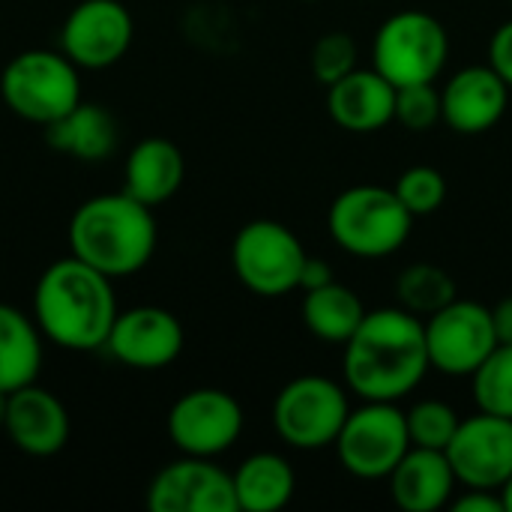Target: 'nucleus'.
Wrapping results in <instances>:
<instances>
[{
  "mask_svg": "<svg viewBox=\"0 0 512 512\" xmlns=\"http://www.w3.org/2000/svg\"><path fill=\"white\" fill-rule=\"evenodd\" d=\"M345 384L363 402H399L414 393L429 363L426 327L408 309L366 312L363 324L345 342Z\"/></svg>",
  "mask_w": 512,
  "mask_h": 512,
  "instance_id": "nucleus-1",
  "label": "nucleus"
},
{
  "mask_svg": "<svg viewBox=\"0 0 512 512\" xmlns=\"http://www.w3.org/2000/svg\"><path fill=\"white\" fill-rule=\"evenodd\" d=\"M114 279L66 255L42 270L33 288V321L45 342L63 351H99L117 318Z\"/></svg>",
  "mask_w": 512,
  "mask_h": 512,
  "instance_id": "nucleus-2",
  "label": "nucleus"
},
{
  "mask_svg": "<svg viewBox=\"0 0 512 512\" xmlns=\"http://www.w3.org/2000/svg\"><path fill=\"white\" fill-rule=\"evenodd\" d=\"M66 234L72 255L111 279H126L144 270L159 243L153 207L123 189L78 204Z\"/></svg>",
  "mask_w": 512,
  "mask_h": 512,
  "instance_id": "nucleus-3",
  "label": "nucleus"
},
{
  "mask_svg": "<svg viewBox=\"0 0 512 512\" xmlns=\"http://www.w3.org/2000/svg\"><path fill=\"white\" fill-rule=\"evenodd\" d=\"M330 237L354 258L378 261L405 246L414 228L411 210L387 186H351L339 192L327 213Z\"/></svg>",
  "mask_w": 512,
  "mask_h": 512,
  "instance_id": "nucleus-4",
  "label": "nucleus"
},
{
  "mask_svg": "<svg viewBox=\"0 0 512 512\" xmlns=\"http://www.w3.org/2000/svg\"><path fill=\"white\" fill-rule=\"evenodd\" d=\"M0 96L15 117L48 126L81 102V75L63 51L27 48L6 63Z\"/></svg>",
  "mask_w": 512,
  "mask_h": 512,
  "instance_id": "nucleus-5",
  "label": "nucleus"
},
{
  "mask_svg": "<svg viewBox=\"0 0 512 512\" xmlns=\"http://www.w3.org/2000/svg\"><path fill=\"white\" fill-rule=\"evenodd\" d=\"M375 69L393 84H429L435 81L450 57V36L447 27L423 9H405L390 15L372 45Z\"/></svg>",
  "mask_w": 512,
  "mask_h": 512,
  "instance_id": "nucleus-6",
  "label": "nucleus"
},
{
  "mask_svg": "<svg viewBox=\"0 0 512 512\" xmlns=\"http://www.w3.org/2000/svg\"><path fill=\"white\" fill-rule=\"evenodd\" d=\"M306 258L300 237L276 219L246 222L231 243L234 276L258 297H282L300 288Z\"/></svg>",
  "mask_w": 512,
  "mask_h": 512,
  "instance_id": "nucleus-7",
  "label": "nucleus"
},
{
  "mask_svg": "<svg viewBox=\"0 0 512 512\" xmlns=\"http://www.w3.org/2000/svg\"><path fill=\"white\" fill-rule=\"evenodd\" d=\"M351 414L345 390L324 375H300L288 381L273 402V429L294 450L333 447Z\"/></svg>",
  "mask_w": 512,
  "mask_h": 512,
  "instance_id": "nucleus-8",
  "label": "nucleus"
},
{
  "mask_svg": "<svg viewBox=\"0 0 512 512\" xmlns=\"http://www.w3.org/2000/svg\"><path fill=\"white\" fill-rule=\"evenodd\" d=\"M333 447L342 468L357 480H387L411 450L405 411L396 402H366L348 414Z\"/></svg>",
  "mask_w": 512,
  "mask_h": 512,
  "instance_id": "nucleus-9",
  "label": "nucleus"
},
{
  "mask_svg": "<svg viewBox=\"0 0 512 512\" xmlns=\"http://www.w3.org/2000/svg\"><path fill=\"white\" fill-rule=\"evenodd\" d=\"M426 348L432 369L450 378H471L480 363L498 348L492 309L477 300H453L429 315Z\"/></svg>",
  "mask_w": 512,
  "mask_h": 512,
  "instance_id": "nucleus-10",
  "label": "nucleus"
},
{
  "mask_svg": "<svg viewBox=\"0 0 512 512\" xmlns=\"http://www.w3.org/2000/svg\"><path fill=\"white\" fill-rule=\"evenodd\" d=\"M165 429L183 456L216 459L240 441L243 408L231 393L219 387H198L171 405Z\"/></svg>",
  "mask_w": 512,
  "mask_h": 512,
  "instance_id": "nucleus-11",
  "label": "nucleus"
},
{
  "mask_svg": "<svg viewBox=\"0 0 512 512\" xmlns=\"http://www.w3.org/2000/svg\"><path fill=\"white\" fill-rule=\"evenodd\" d=\"M135 21L120 0H81L60 27V51L78 69H108L132 45Z\"/></svg>",
  "mask_w": 512,
  "mask_h": 512,
  "instance_id": "nucleus-12",
  "label": "nucleus"
},
{
  "mask_svg": "<svg viewBox=\"0 0 512 512\" xmlns=\"http://www.w3.org/2000/svg\"><path fill=\"white\" fill-rule=\"evenodd\" d=\"M444 453L465 489L501 492L512 477V420L480 411L459 423Z\"/></svg>",
  "mask_w": 512,
  "mask_h": 512,
  "instance_id": "nucleus-13",
  "label": "nucleus"
},
{
  "mask_svg": "<svg viewBox=\"0 0 512 512\" xmlns=\"http://www.w3.org/2000/svg\"><path fill=\"white\" fill-rule=\"evenodd\" d=\"M150 512H237L234 477L213 459L183 456L165 465L147 486Z\"/></svg>",
  "mask_w": 512,
  "mask_h": 512,
  "instance_id": "nucleus-14",
  "label": "nucleus"
},
{
  "mask_svg": "<svg viewBox=\"0 0 512 512\" xmlns=\"http://www.w3.org/2000/svg\"><path fill=\"white\" fill-rule=\"evenodd\" d=\"M186 345L183 324L177 321L174 312L162 306H132L117 312L111 333L105 339V351L141 372H156L171 366Z\"/></svg>",
  "mask_w": 512,
  "mask_h": 512,
  "instance_id": "nucleus-15",
  "label": "nucleus"
},
{
  "mask_svg": "<svg viewBox=\"0 0 512 512\" xmlns=\"http://www.w3.org/2000/svg\"><path fill=\"white\" fill-rule=\"evenodd\" d=\"M3 432L15 450L36 459H48L69 444L72 420L66 405L51 390L39 384H27L9 393Z\"/></svg>",
  "mask_w": 512,
  "mask_h": 512,
  "instance_id": "nucleus-16",
  "label": "nucleus"
},
{
  "mask_svg": "<svg viewBox=\"0 0 512 512\" xmlns=\"http://www.w3.org/2000/svg\"><path fill=\"white\" fill-rule=\"evenodd\" d=\"M510 105V87L486 66H468L456 72L441 90L444 123L459 135H483L501 123Z\"/></svg>",
  "mask_w": 512,
  "mask_h": 512,
  "instance_id": "nucleus-17",
  "label": "nucleus"
},
{
  "mask_svg": "<svg viewBox=\"0 0 512 512\" xmlns=\"http://www.w3.org/2000/svg\"><path fill=\"white\" fill-rule=\"evenodd\" d=\"M327 111L348 132H378L396 120V87L375 66L354 69L327 87Z\"/></svg>",
  "mask_w": 512,
  "mask_h": 512,
  "instance_id": "nucleus-18",
  "label": "nucleus"
},
{
  "mask_svg": "<svg viewBox=\"0 0 512 512\" xmlns=\"http://www.w3.org/2000/svg\"><path fill=\"white\" fill-rule=\"evenodd\" d=\"M387 480L393 504L405 512H435L447 507L459 483L447 453L426 447H411Z\"/></svg>",
  "mask_w": 512,
  "mask_h": 512,
  "instance_id": "nucleus-19",
  "label": "nucleus"
},
{
  "mask_svg": "<svg viewBox=\"0 0 512 512\" xmlns=\"http://www.w3.org/2000/svg\"><path fill=\"white\" fill-rule=\"evenodd\" d=\"M186 177V159L180 147L168 138H144L138 141L123 165V192L138 198L147 207H159L171 201Z\"/></svg>",
  "mask_w": 512,
  "mask_h": 512,
  "instance_id": "nucleus-20",
  "label": "nucleus"
},
{
  "mask_svg": "<svg viewBox=\"0 0 512 512\" xmlns=\"http://www.w3.org/2000/svg\"><path fill=\"white\" fill-rule=\"evenodd\" d=\"M42 132H45V144L54 153L72 156L78 162H102L117 150L120 141L114 114L84 99L69 114L42 126Z\"/></svg>",
  "mask_w": 512,
  "mask_h": 512,
  "instance_id": "nucleus-21",
  "label": "nucleus"
},
{
  "mask_svg": "<svg viewBox=\"0 0 512 512\" xmlns=\"http://www.w3.org/2000/svg\"><path fill=\"white\" fill-rule=\"evenodd\" d=\"M45 336L33 315L0 303V390L12 393L27 384H36L42 357H45Z\"/></svg>",
  "mask_w": 512,
  "mask_h": 512,
  "instance_id": "nucleus-22",
  "label": "nucleus"
},
{
  "mask_svg": "<svg viewBox=\"0 0 512 512\" xmlns=\"http://www.w3.org/2000/svg\"><path fill=\"white\" fill-rule=\"evenodd\" d=\"M234 492L243 512H276L291 504L297 492V474L279 453H255L237 465Z\"/></svg>",
  "mask_w": 512,
  "mask_h": 512,
  "instance_id": "nucleus-23",
  "label": "nucleus"
},
{
  "mask_svg": "<svg viewBox=\"0 0 512 512\" xmlns=\"http://www.w3.org/2000/svg\"><path fill=\"white\" fill-rule=\"evenodd\" d=\"M363 318H366L363 300L339 282L306 291L303 297V321L309 333L324 342L345 345L354 336V330L363 324Z\"/></svg>",
  "mask_w": 512,
  "mask_h": 512,
  "instance_id": "nucleus-24",
  "label": "nucleus"
},
{
  "mask_svg": "<svg viewBox=\"0 0 512 512\" xmlns=\"http://www.w3.org/2000/svg\"><path fill=\"white\" fill-rule=\"evenodd\" d=\"M396 294L402 309L420 315H435L438 309H444L447 303H453L456 294V282L453 276L438 267V264H411L399 273L396 279Z\"/></svg>",
  "mask_w": 512,
  "mask_h": 512,
  "instance_id": "nucleus-25",
  "label": "nucleus"
},
{
  "mask_svg": "<svg viewBox=\"0 0 512 512\" xmlns=\"http://www.w3.org/2000/svg\"><path fill=\"white\" fill-rule=\"evenodd\" d=\"M477 408L512 420V345H498L471 375Z\"/></svg>",
  "mask_w": 512,
  "mask_h": 512,
  "instance_id": "nucleus-26",
  "label": "nucleus"
},
{
  "mask_svg": "<svg viewBox=\"0 0 512 512\" xmlns=\"http://www.w3.org/2000/svg\"><path fill=\"white\" fill-rule=\"evenodd\" d=\"M408 435H411V447H426V450H447L456 429H459V414L438 399H426L417 402L408 414Z\"/></svg>",
  "mask_w": 512,
  "mask_h": 512,
  "instance_id": "nucleus-27",
  "label": "nucleus"
},
{
  "mask_svg": "<svg viewBox=\"0 0 512 512\" xmlns=\"http://www.w3.org/2000/svg\"><path fill=\"white\" fill-rule=\"evenodd\" d=\"M393 189H396L399 201L411 210V216H429V213L441 210V204L447 201V180L432 165H414V168L402 171V177L396 180Z\"/></svg>",
  "mask_w": 512,
  "mask_h": 512,
  "instance_id": "nucleus-28",
  "label": "nucleus"
},
{
  "mask_svg": "<svg viewBox=\"0 0 512 512\" xmlns=\"http://www.w3.org/2000/svg\"><path fill=\"white\" fill-rule=\"evenodd\" d=\"M312 75L318 84L330 87L336 84L339 78H345L348 72L357 69V42L351 33H342V30H333L327 36H321L315 45H312Z\"/></svg>",
  "mask_w": 512,
  "mask_h": 512,
  "instance_id": "nucleus-29",
  "label": "nucleus"
},
{
  "mask_svg": "<svg viewBox=\"0 0 512 512\" xmlns=\"http://www.w3.org/2000/svg\"><path fill=\"white\" fill-rule=\"evenodd\" d=\"M396 120L408 132H429V129H435L444 120L441 93L435 90V81L396 87Z\"/></svg>",
  "mask_w": 512,
  "mask_h": 512,
  "instance_id": "nucleus-30",
  "label": "nucleus"
},
{
  "mask_svg": "<svg viewBox=\"0 0 512 512\" xmlns=\"http://www.w3.org/2000/svg\"><path fill=\"white\" fill-rule=\"evenodd\" d=\"M489 66L504 78V84L512 90V18L495 30V36L489 42Z\"/></svg>",
  "mask_w": 512,
  "mask_h": 512,
  "instance_id": "nucleus-31",
  "label": "nucleus"
},
{
  "mask_svg": "<svg viewBox=\"0 0 512 512\" xmlns=\"http://www.w3.org/2000/svg\"><path fill=\"white\" fill-rule=\"evenodd\" d=\"M456 512H507L501 492L492 489H468L459 501H453Z\"/></svg>",
  "mask_w": 512,
  "mask_h": 512,
  "instance_id": "nucleus-32",
  "label": "nucleus"
},
{
  "mask_svg": "<svg viewBox=\"0 0 512 512\" xmlns=\"http://www.w3.org/2000/svg\"><path fill=\"white\" fill-rule=\"evenodd\" d=\"M330 282H333L330 264L321 261V258H306L303 273H300V288H303V291H315V288H324V285H330Z\"/></svg>",
  "mask_w": 512,
  "mask_h": 512,
  "instance_id": "nucleus-33",
  "label": "nucleus"
},
{
  "mask_svg": "<svg viewBox=\"0 0 512 512\" xmlns=\"http://www.w3.org/2000/svg\"><path fill=\"white\" fill-rule=\"evenodd\" d=\"M492 324H495L498 345H512V297H504L492 309Z\"/></svg>",
  "mask_w": 512,
  "mask_h": 512,
  "instance_id": "nucleus-34",
  "label": "nucleus"
},
{
  "mask_svg": "<svg viewBox=\"0 0 512 512\" xmlns=\"http://www.w3.org/2000/svg\"><path fill=\"white\" fill-rule=\"evenodd\" d=\"M501 498H504V507L507 512H512V477L504 483V489H501Z\"/></svg>",
  "mask_w": 512,
  "mask_h": 512,
  "instance_id": "nucleus-35",
  "label": "nucleus"
},
{
  "mask_svg": "<svg viewBox=\"0 0 512 512\" xmlns=\"http://www.w3.org/2000/svg\"><path fill=\"white\" fill-rule=\"evenodd\" d=\"M6 405H9V393L0 390V429H3V420H6Z\"/></svg>",
  "mask_w": 512,
  "mask_h": 512,
  "instance_id": "nucleus-36",
  "label": "nucleus"
},
{
  "mask_svg": "<svg viewBox=\"0 0 512 512\" xmlns=\"http://www.w3.org/2000/svg\"><path fill=\"white\" fill-rule=\"evenodd\" d=\"M510 3H512V0H510Z\"/></svg>",
  "mask_w": 512,
  "mask_h": 512,
  "instance_id": "nucleus-37",
  "label": "nucleus"
}]
</instances>
